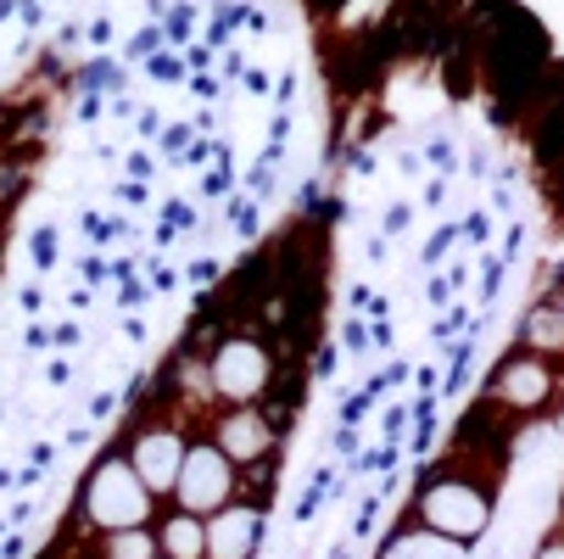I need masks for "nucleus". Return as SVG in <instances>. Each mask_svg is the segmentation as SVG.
<instances>
[{"instance_id":"obj_1","label":"nucleus","mask_w":564,"mask_h":559,"mask_svg":"<svg viewBox=\"0 0 564 559\" xmlns=\"http://www.w3.org/2000/svg\"><path fill=\"white\" fill-rule=\"evenodd\" d=\"M503 470L509 459H480V453H458L447 448L431 470H425V482L414 487V504L409 515L464 548H475L480 537L492 531L498 520V493H503Z\"/></svg>"},{"instance_id":"obj_2","label":"nucleus","mask_w":564,"mask_h":559,"mask_svg":"<svg viewBox=\"0 0 564 559\" xmlns=\"http://www.w3.org/2000/svg\"><path fill=\"white\" fill-rule=\"evenodd\" d=\"M156 504L145 493V482L134 475V464L123 459V448H107L90 470L85 482L73 493V515H67V531L62 537H107V531H129V526H151L156 520Z\"/></svg>"},{"instance_id":"obj_3","label":"nucleus","mask_w":564,"mask_h":559,"mask_svg":"<svg viewBox=\"0 0 564 559\" xmlns=\"http://www.w3.org/2000/svg\"><path fill=\"white\" fill-rule=\"evenodd\" d=\"M207 369V391L218 409H240V404H263L269 386L280 380V353L258 325H229L213 336V347L202 353Z\"/></svg>"},{"instance_id":"obj_4","label":"nucleus","mask_w":564,"mask_h":559,"mask_svg":"<svg viewBox=\"0 0 564 559\" xmlns=\"http://www.w3.org/2000/svg\"><path fill=\"white\" fill-rule=\"evenodd\" d=\"M191 426L174 415V409H163V404H151V409H140L134 420H129V431H123V459L134 464V475L145 482V493L156 498V504H169L174 498V482H180V464H185V453H191Z\"/></svg>"},{"instance_id":"obj_5","label":"nucleus","mask_w":564,"mask_h":559,"mask_svg":"<svg viewBox=\"0 0 564 559\" xmlns=\"http://www.w3.org/2000/svg\"><path fill=\"white\" fill-rule=\"evenodd\" d=\"M235 498H247V482H240V464H229L224 459V448L207 437V431H196L191 437V453H185V464H180V482H174V509H191V515H218L224 504H235Z\"/></svg>"},{"instance_id":"obj_6","label":"nucleus","mask_w":564,"mask_h":559,"mask_svg":"<svg viewBox=\"0 0 564 559\" xmlns=\"http://www.w3.org/2000/svg\"><path fill=\"white\" fill-rule=\"evenodd\" d=\"M480 391H487L498 409H509L520 426H531V420L547 415V404L558 397V369L547 358L525 353V347H509L492 364V375H487V386H480Z\"/></svg>"},{"instance_id":"obj_7","label":"nucleus","mask_w":564,"mask_h":559,"mask_svg":"<svg viewBox=\"0 0 564 559\" xmlns=\"http://www.w3.org/2000/svg\"><path fill=\"white\" fill-rule=\"evenodd\" d=\"M207 437L224 448V459H229V464H240V475H252V470L274 464V453H280V442H285L280 420H274L263 404L213 409V415H207Z\"/></svg>"},{"instance_id":"obj_8","label":"nucleus","mask_w":564,"mask_h":559,"mask_svg":"<svg viewBox=\"0 0 564 559\" xmlns=\"http://www.w3.org/2000/svg\"><path fill=\"white\" fill-rule=\"evenodd\" d=\"M263 520H269V504L258 498H235L218 515H207V559H258Z\"/></svg>"},{"instance_id":"obj_9","label":"nucleus","mask_w":564,"mask_h":559,"mask_svg":"<svg viewBox=\"0 0 564 559\" xmlns=\"http://www.w3.org/2000/svg\"><path fill=\"white\" fill-rule=\"evenodd\" d=\"M375 559H469V548L453 542V537H442V531H431V526H420V520L409 515V520H397V526L380 537Z\"/></svg>"},{"instance_id":"obj_10","label":"nucleus","mask_w":564,"mask_h":559,"mask_svg":"<svg viewBox=\"0 0 564 559\" xmlns=\"http://www.w3.org/2000/svg\"><path fill=\"white\" fill-rule=\"evenodd\" d=\"M151 537H156V553L163 559H207V520L191 509L163 504L151 520Z\"/></svg>"},{"instance_id":"obj_11","label":"nucleus","mask_w":564,"mask_h":559,"mask_svg":"<svg viewBox=\"0 0 564 559\" xmlns=\"http://www.w3.org/2000/svg\"><path fill=\"white\" fill-rule=\"evenodd\" d=\"M514 347H525V353H536V358H547V364L564 358V313H558L547 297L525 313V325H520V342H514Z\"/></svg>"},{"instance_id":"obj_12","label":"nucleus","mask_w":564,"mask_h":559,"mask_svg":"<svg viewBox=\"0 0 564 559\" xmlns=\"http://www.w3.org/2000/svg\"><path fill=\"white\" fill-rule=\"evenodd\" d=\"M531 559H564V520H558V526L536 542V553H531Z\"/></svg>"},{"instance_id":"obj_13","label":"nucleus","mask_w":564,"mask_h":559,"mask_svg":"<svg viewBox=\"0 0 564 559\" xmlns=\"http://www.w3.org/2000/svg\"><path fill=\"white\" fill-rule=\"evenodd\" d=\"M547 196H553V207L564 213V163H558V169L547 174Z\"/></svg>"},{"instance_id":"obj_14","label":"nucleus","mask_w":564,"mask_h":559,"mask_svg":"<svg viewBox=\"0 0 564 559\" xmlns=\"http://www.w3.org/2000/svg\"><path fill=\"white\" fill-rule=\"evenodd\" d=\"M547 302H553V308L564 313V286H553V297H547Z\"/></svg>"},{"instance_id":"obj_15","label":"nucleus","mask_w":564,"mask_h":559,"mask_svg":"<svg viewBox=\"0 0 564 559\" xmlns=\"http://www.w3.org/2000/svg\"><path fill=\"white\" fill-rule=\"evenodd\" d=\"M558 520H564V509H558Z\"/></svg>"},{"instance_id":"obj_16","label":"nucleus","mask_w":564,"mask_h":559,"mask_svg":"<svg viewBox=\"0 0 564 559\" xmlns=\"http://www.w3.org/2000/svg\"><path fill=\"white\" fill-rule=\"evenodd\" d=\"M156 559H163V553H156Z\"/></svg>"}]
</instances>
